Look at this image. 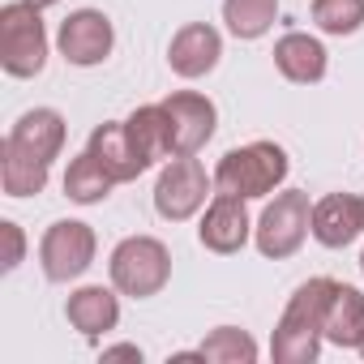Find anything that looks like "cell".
I'll return each instance as SVG.
<instances>
[{
  "label": "cell",
  "mask_w": 364,
  "mask_h": 364,
  "mask_svg": "<svg viewBox=\"0 0 364 364\" xmlns=\"http://www.w3.org/2000/svg\"><path fill=\"white\" fill-rule=\"evenodd\" d=\"M313 22L326 35H355L364 26V0H313Z\"/></svg>",
  "instance_id": "obj_23"
},
{
  "label": "cell",
  "mask_w": 364,
  "mask_h": 364,
  "mask_svg": "<svg viewBox=\"0 0 364 364\" xmlns=\"http://www.w3.org/2000/svg\"><path fill=\"white\" fill-rule=\"evenodd\" d=\"M360 270H364V253H360Z\"/></svg>",
  "instance_id": "obj_28"
},
{
  "label": "cell",
  "mask_w": 364,
  "mask_h": 364,
  "mask_svg": "<svg viewBox=\"0 0 364 364\" xmlns=\"http://www.w3.org/2000/svg\"><path fill=\"white\" fill-rule=\"evenodd\" d=\"M219 56H223V39H219V31L215 26H206V22H189V26H180L176 35H171V48H167V65H171V73L176 77H206L215 65H219Z\"/></svg>",
  "instance_id": "obj_11"
},
{
  "label": "cell",
  "mask_w": 364,
  "mask_h": 364,
  "mask_svg": "<svg viewBox=\"0 0 364 364\" xmlns=\"http://www.w3.org/2000/svg\"><path fill=\"white\" fill-rule=\"evenodd\" d=\"M86 150L107 167V176L116 180V185H124V180H137L150 163L137 154V146L129 141V129H124V120H107V124H99L95 133H90V141H86Z\"/></svg>",
  "instance_id": "obj_13"
},
{
  "label": "cell",
  "mask_w": 364,
  "mask_h": 364,
  "mask_svg": "<svg viewBox=\"0 0 364 364\" xmlns=\"http://www.w3.org/2000/svg\"><path fill=\"white\" fill-rule=\"evenodd\" d=\"M43 9L31 0H14L0 9V65L9 77H39L48 65V31H43Z\"/></svg>",
  "instance_id": "obj_4"
},
{
  "label": "cell",
  "mask_w": 364,
  "mask_h": 364,
  "mask_svg": "<svg viewBox=\"0 0 364 364\" xmlns=\"http://www.w3.org/2000/svg\"><path fill=\"white\" fill-rule=\"evenodd\" d=\"M163 112H167V124H171V154H198L210 137H215V124H219V107L198 95V90H176L163 99Z\"/></svg>",
  "instance_id": "obj_9"
},
{
  "label": "cell",
  "mask_w": 364,
  "mask_h": 364,
  "mask_svg": "<svg viewBox=\"0 0 364 364\" xmlns=\"http://www.w3.org/2000/svg\"><path fill=\"white\" fill-rule=\"evenodd\" d=\"M193 355L198 360H219V364H253L257 360V343L245 330H236V326H219V330L206 334V343Z\"/></svg>",
  "instance_id": "obj_22"
},
{
  "label": "cell",
  "mask_w": 364,
  "mask_h": 364,
  "mask_svg": "<svg viewBox=\"0 0 364 364\" xmlns=\"http://www.w3.org/2000/svg\"><path fill=\"white\" fill-rule=\"evenodd\" d=\"M124 129H129V141L137 146V154H141L146 163L176 159V154H171V124H167L163 103H146V107H137V112L124 120Z\"/></svg>",
  "instance_id": "obj_18"
},
{
  "label": "cell",
  "mask_w": 364,
  "mask_h": 364,
  "mask_svg": "<svg viewBox=\"0 0 364 364\" xmlns=\"http://www.w3.org/2000/svg\"><path fill=\"white\" fill-rule=\"evenodd\" d=\"M48 167L52 163L31 159V154H22L9 141L0 146V185H5L9 198H35V193H43L48 189Z\"/></svg>",
  "instance_id": "obj_19"
},
{
  "label": "cell",
  "mask_w": 364,
  "mask_h": 364,
  "mask_svg": "<svg viewBox=\"0 0 364 364\" xmlns=\"http://www.w3.org/2000/svg\"><path fill=\"white\" fill-rule=\"evenodd\" d=\"M309 232H313V206H309V193H300V189L274 193V202H270V206L262 210V219L253 223L257 253L270 257V262L296 257Z\"/></svg>",
  "instance_id": "obj_5"
},
{
  "label": "cell",
  "mask_w": 364,
  "mask_h": 364,
  "mask_svg": "<svg viewBox=\"0 0 364 364\" xmlns=\"http://www.w3.org/2000/svg\"><path fill=\"white\" fill-rule=\"evenodd\" d=\"M35 9H52V5H60V0H31Z\"/></svg>",
  "instance_id": "obj_26"
},
{
  "label": "cell",
  "mask_w": 364,
  "mask_h": 364,
  "mask_svg": "<svg viewBox=\"0 0 364 364\" xmlns=\"http://www.w3.org/2000/svg\"><path fill=\"white\" fill-rule=\"evenodd\" d=\"M56 48H60V56H65L69 65L95 69V65H103V60L112 56L116 31H112L107 14H99V9H77V14H69V18L60 22Z\"/></svg>",
  "instance_id": "obj_8"
},
{
  "label": "cell",
  "mask_w": 364,
  "mask_h": 364,
  "mask_svg": "<svg viewBox=\"0 0 364 364\" xmlns=\"http://www.w3.org/2000/svg\"><path fill=\"white\" fill-rule=\"evenodd\" d=\"M279 18V0H223V22L236 39H262Z\"/></svg>",
  "instance_id": "obj_21"
},
{
  "label": "cell",
  "mask_w": 364,
  "mask_h": 364,
  "mask_svg": "<svg viewBox=\"0 0 364 364\" xmlns=\"http://www.w3.org/2000/svg\"><path fill=\"white\" fill-rule=\"evenodd\" d=\"M103 360H141V347L120 343V347H103Z\"/></svg>",
  "instance_id": "obj_25"
},
{
  "label": "cell",
  "mask_w": 364,
  "mask_h": 364,
  "mask_svg": "<svg viewBox=\"0 0 364 364\" xmlns=\"http://www.w3.org/2000/svg\"><path fill=\"white\" fill-rule=\"evenodd\" d=\"M321 330H326V343H334V347H360V338H364V296L347 283H334Z\"/></svg>",
  "instance_id": "obj_17"
},
{
  "label": "cell",
  "mask_w": 364,
  "mask_h": 364,
  "mask_svg": "<svg viewBox=\"0 0 364 364\" xmlns=\"http://www.w3.org/2000/svg\"><path fill=\"white\" fill-rule=\"evenodd\" d=\"M355 351H360V355H364V338H360V347H355Z\"/></svg>",
  "instance_id": "obj_27"
},
{
  "label": "cell",
  "mask_w": 364,
  "mask_h": 364,
  "mask_svg": "<svg viewBox=\"0 0 364 364\" xmlns=\"http://www.w3.org/2000/svg\"><path fill=\"white\" fill-rule=\"evenodd\" d=\"M5 141L18 146V150L31 154V159L52 163V159L60 154V146H65V116H60L56 107H35V112L18 116V124L9 129Z\"/></svg>",
  "instance_id": "obj_14"
},
{
  "label": "cell",
  "mask_w": 364,
  "mask_h": 364,
  "mask_svg": "<svg viewBox=\"0 0 364 364\" xmlns=\"http://www.w3.org/2000/svg\"><path fill=\"white\" fill-rule=\"evenodd\" d=\"M210 189H215V176H206V167L193 154H176L163 163V171L154 180V210L167 223H185L206 206Z\"/></svg>",
  "instance_id": "obj_6"
},
{
  "label": "cell",
  "mask_w": 364,
  "mask_h": 364,
  "mask_svg": "<svg viewBox=\"0 0 364 364\" xmlns=\"http://www.w3.org/2000/svg\"><path fill=\"white\" fill-rule=\"evenodd\" d=\"M249 236H253V219H249V210H245V198L215 193L210 206H206V215H202L198 240H202L210 253L228 257V253H240V249L249 245Z\"/></svg>",
  "instance_id": "obj_10"
},
{
  "label": "cell",
  "mask_w": 364,
  "mask_h": 364,
  "mask_svg": "<svg viewBox=\"0 0 364 364\" xmlns=\"http://www.w3.org/2000/svg\"><path fill=\"white\" fill-rule=\"evenodd\" d=\"M274 65L287 82L296 86H313L326 77V48L321 39L304 35V31H287L279 43H274Z\"/></svg>",
  "instance_id": "obj_15"
},
{
  "label": "cell",
  "mask_w": 364,
  "mask_h": 364,
  "mask_svg": "<svg viewBox=\"0 0 364 364\" xmlns=\"http://www.w3.org/2000/svg\"><path fill=\"white\" fill-rule=\"evenodd\" d=\"M65 317H69L73 330H82V334L95 343V338H103L107 330H116V321H120V300H116L112 287H77V291L69 296V304H65Z\"/></svg>",
  "instance_id": "obj_16"
},
{
  "label": "cell",
  "mask_w": 364,
  "mask_h": 364,
  "mask_svg": "<svg viewBox=\"0 0 364 364\" xmlns=\"http://www.w3.org/2000/svg\"><path fill=\"white\" fill-rule=\"evenodd\" d=\"M287 150L279 141H249L236 146L219 159L215 167V193H232V198H266L287 180Z\"/></svg>",
  "instance_id": "obj_2"
},
{
  "label": "cell",
  "mask_w": 364,
  "mask_h": 364,
  "mask_svg": "<svg viewBox=\"0 0 364 364\" xmlns=\"http://www.w3.org/2000/svg\"><path fill=\"white\" fill-rule=\"evenodd\" d=\"M330 291H334V279H309L296 287V296L287 300L279 326H274V338H270V355L279 364H313L317 351H321V338H326V304H330Z\"/></svg>",
  "instance_id": "obj_1"
},
{
  "label": "cell",
  "mask_w": 364,
  "mask_h": 364,
  "mask_svg": "<svg viewBox=\"0 0 364 364\" xmlns=\"http://www.w3.org/2000/svg\"><path fill=\"white\" fill-rule=\"evenodd\" d=\"M95 253H99V240H95V228L82 223V219H60L43 232L39 240V266L52 283H69V279H82L90 266H95Z\"/></svg>",
  "instance_id": "obj_7"
},
{
  "label": "cell",
  "mask_w": 364,
  "mask_h": 364,
  "mask_svg": "<svg viewBox=\"0 0 364 364\" xmlns=\"http://www.w3.org/2000/svg\"><path fill=\"white\" fill-rule=\"evenodd\" d=\"M107 274H112V287L120 296L150 300L171 279V253L154 236H124L107 257Z\"/></svg>",
  "instance_id": "obj_3"
},
{
  "label": "cell",
  "mask_w": 364,
  "mask_h": 364,
  "mask_svg": "<svg viewBox=\"0 0 364 364\" xmlns=\"http://www.w3.org/2000/svg\"><path fill=\"white\" fill-rule=\"evenodd\" d=\"M364 232V198L355 193H326L313 202V240L326 249H347Z\"/></svg>",
  "instance_id": "obj_12"
},
{
  "label": "cell",
  "mask_w": 364,
  "mask_h": 364,
  "mask_svg": "<svg viewBox=\"0 0 364 364\" xmlns=\"http://www.w3.org/2000/svg\"><path fill=\"white\" fill-rule=\"evenodd\" d=\"M0 236H5V245H9V253H5V274H14V270L22 266V257H26V236H22V228H18L14 219L0 223Z\"/></svg>",
  "instance_id": "obj_24"
},
{
  "label": "cell",
  "mask_w": 364,
  "mask_h": 364,
  "mask_svg": "<svg viewBox=\"0 0 364 364\" xmlns=\"http://www.w3.org/2000/svg\"><path fill=\"white\" fill-rule=\"evenodd\" d=\"M112 185H116V180L107 176V167H103L90 150H82V154L69 163V171H65V198L77 202V206L103 202V198L112 193Z\"/></svg>",
  "instance_id": "obj_20"
}]
</instances>
